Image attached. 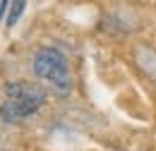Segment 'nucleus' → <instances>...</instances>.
Listing matches in <instances>:
<instances>
[{
  "instance_id": "nucleus-1",
  "label": "nucleus",
  "mask_w": 156,
  "mask_h": 151,
  "mask_svg": "<svg viewBox=\"0 0 156 151\" xmlns=\"http://www.w3.org/2000/svg\"><path fill=\"white\" fill-rule=\"evenodd\" d=\"M46 89L36 82H10L2 86L0 98V120L20 125L24 120L34 118L46 103Z\"/></svg>"
},
{
  "instance_id": "nucleus-2",
  "label": "nucleus",
  "mask_w": 156,
  "mask_h": 151,
  "mask_svg": "<svg viewBox=\"0 0 156 151\" xmlns=\"http://www.w3.org/2000/svg\"><path fill=\"white\" fill-rule=\"evenodd\" d=\"M31 70L55 94H60V96L72 94L75 79H72L70 62H67V58H65L62 51L53 48V46H41V48H36V53L31 58Z\"/></svg>"
},
{
  "instance_id": "nucleus-3",
  "label": "nucleus",
  "mask_w": 156,
  "mask_h": 151,
  "mask_svg": "<svg viewBox=\"0 0 156 151\" xmlns=\"http://www.w3.org/2000/svg\"><path fill=\"white\" fill-rule=\"evenodd\" d=\"M132 60H135L137 70L156 86V48H151V46H135L132 48Z\"/></svg>"
},
{
  "instance_id": "nucleus-4",
  "label": "nucleus",
  "mask_w": 156,
  "mask_h": 151,
  "mask_svg": "<svg viewBox=\"0 0 156 151\" xmlns=\"http://www.w3.org/2000/svg\"><path fill=\"white\" fill-rule=\"evenodd\" d=\"M24 7H27V0H12V2H10V12H7V17H5V26H7V29H12V26L20 22V17L24 15Z\"/></svg>"
},
{
  "instance_id": "nucleus-5",
  "label": "nucleus",
  "mask_w": 156,
  "mask_h": 151,
  "mask_svg": "<svg viewBox=\"0 0 156 151\" xmlns=\"http://www.w3.org/2000/svg\"><path fill=\"white\" fill-rule=\"evenodd\" d=\"M10 2H12V0H0V22L7 17V12H10Z\"/></svg>"
}]
</instances>
